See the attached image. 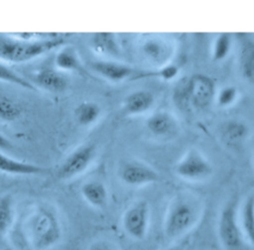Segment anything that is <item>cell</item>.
<instances>
[{"mask_svg": "<svg viewBox=\"0 0 254 250\" xmlns=\"http://www.w3.org/2000/svg\"><path fill=\"white\" fill-rule=\"evenodd\" d=\"M76 121L81 125H90L97 120L100 115V107L97 103L85 101L77 105L74 110Z\"/></svg>", "mask_w": 254, "mask_h": 250, "instance_id": "d6986e66", "label": "cell"}, {"mask_svg": "<svg viewBox=\"0 0 254 250\" xmlns=\"http://www.w3.org/2000/svg\"><path fill=\"white\" fill-rule=\"evenodd\" d=\"M120 178L128 186L140 187L158 182L160 175L143 163L130 162L122 167Z\"/></svg>", "mask_w": 254, "mask_h": 250, "instance_id": "9c48e42d", "label": "cell"}, {"mask_svg": "<svg viewBox=\"0 0 254 250\" xmlns=\"http://www.w3.org/2000/svg\"><path fill=\"white\" fill-rule=\"evenodd\" d=\"M216 232L223 250H253V244L246 239L240 228L234 201H229L222 208L217 220Z\"/></svg>", "mask_w": 254, "mask_h": 250, "instance_id": "277c9868", "label": "cell"}, {"mask_svg": "<svg viewBox=\"0 0 254 250\" xmlns=\"http://www.w3.org/2000/svg\"><path fill=\"white\" fill-rule=\"evenodd\" d=\"M177 71H178V68L176 66H168V67L163 68L159 72V75L168 79V78H172L173 76H175L177 74Z\"/></svg>", "mask_w": 254, "mask_h": 250, "instance_id": "f546056e", "label": "cell"}, {"mask_svg": "<svg viewBox=\"0 0 254 250\" xmlns=\"http://www.w3.org/2000/svg\"><path fill=\"white\" fill-rule=\"evenodd\" d=\"M91 45L97 53L117 56L120 54L119 46L112 33H96L91 38Z\"/></svg>", "mask_w": 254, "mask_h": 250, "instance_id": "e0dca14e", "label": "cell"}, {"mask_svg": "<svg viewBox=\"0 0 254 250\" xmlns=\"http://www.w3.org/2000/svg\"><path fill=\"white\" fill-rule=\"evenodd\" d=\"M0 80L22 86L30 90H36L37 88L32 82L28 81L27 79L16 73L14 70L3 64L2 62H0Z\"/></svg>", "mask_w": 254, "mask_h": 250, "instance_id": "603a6c76", "label": "cell"}, {"mask_svg": "<svg viewBox=\"0 0 254 250\" xmlns=\"http://www.w3.org/2000/svg\"><path fill=\"white\" fill-rule=\"evenodd\" d=\"M150 224V207L146 200L141 199L130 205L122 216V227L125 233L134 240L146 237Z\"/></svg>", "mask_w": 254, "mask_h": 250, "instance_id": "5b68a950", "label": "cell"}, {"mask_svg": "<svg viewBox=\"0 0 254 250\" xmlns=\"http://www.w3.org/2000/svg\"><path fill=\"white\" fill-rule=\"evenodd\" d=\"M24 234L34 250L54 248L63 238V226L59 215L50 206H37L25 220Z\"/></svg>", "mask_w": 254, "mask_h": 250, "instance_id": "6da1fadb", "label": "cell"}, {"mask_svg": "<svg viewBox=\"0 0 254 250\" xmlns=\"http://www.w3.org/2000/svg\"><path fill=\"white\" fill-rule=\"evenodd\" d=\"M237 97V90L233 86H226L222 88L217 95V103L219 106H229Z\"/></svg>", "mask_w": 254, "mask_h": 250, "instance_id": "484cf974", "label": "cell"}, {"mask_svg": "<svg viewBox=\"0 0 254 250\" xmlns=\"http://www.w3.org/2000/svg\"><path fill=\"white\" fill-rule=\"evenodd\" d=\"M144 51L149 57L153 59H158V57L161 56V47L154 41L147 42L144 46Z\"/></svg>", "mask_w": 254, "mask_h": 250, "instance_id": "f1b7e54d", "label": "cell"}, {"mask_svg": "<svg viewBox=\"0 0 254 250\" xmlns=\"http://www.w3.org/2000/svg\"><path fill=\"white\" fill-rule=\"evenodd\" d=\"M254 197L249 195L242 204L240 211H237L238 222L246 239L253 244L254 242Z\"/></svg>", "mask_w": 254, "mask_h": 250, "instance_id": "5bb4252c", "label": "cell"}, {"mask_svg": "<svg viewBox=\"0 0 254 250\" xmlns=\"http://www.w3.org/2000/svg\"><path fill=\"white\" fill-rule=\"evenodd\" d=\"M22 113L21 106L7 96H0V118L5 121H14Z\"/></svg>", "mask_w": 254, "mask_h": 250, "instance_id": "7402d4cb", "label": "cell"}, {"mask_svg": "<svg viewBox=\"0 0 254 250\" xmlns=\"http://www.w3.org/2000/svg\"><path fill=\"white\" fill-rule=\"evenodd\" d=\"M154 97L147 90H138L129 94L125 99V109L130 114H141L151 108Z\"/></svg>", "mask_w": 254, "mask_h": 250, "instance_id": "9a60e30c", "label": "cell"}, {"mask_svg": "<svg viewBox=\"0 0 254 250\" xmlns=\"http://www.w3.org/2000/svg\"><path fill=\"white\" fill-rule=\"evenodd\" d=\"M14 219L13 199L9 194L0 196V235H5L12 226Z\"/></svg>", "mask_w": 254, "mask_h": 250, "instance_id": "ffe728a7", "label": "cell"}, {"mask_svg": "<svg viewBox=\"0 0 254 250\" xmlns=\"http://www.w3.org/2000/svg\"><path fill=\"white\" fill-rule=\"evenodd\" d=\"M95 155L93 144H83L72 151L58 169V178L69 180L84 172Z\"/></svg>", "mask_w": 254, "mask_h": 250, "instance_id": "52a82bcc", "label": "cell"}, {"mask_svg": "<svg viewBox=\"0 0 254 250\" xmlns=\"http://www.w3.org/2000/svg\"><path fill=\"white\" fill-rule=\"evenodd\" d=\"M244 129L245 128L241 124H237V123L230 124L226 130L227 136L231 140H237L244 135V133H245Z\"/></svg>", "mask_w": 254, "mask_h": 250, "instance_id": "83f0119b", "label": "cell"}, {"mask_svg": "<svg viewBox=\"0 0 254 250\" xmlns=\"http://www.w3.org/2000/svg\"><path fill=\"white\" fill-rule=\"evenodd\" d=\"M90 67L95 72L111 81H121L133 74L134 71L127 64L110 61L92 62H90Z\"/></svg>", "mask_w": 254, "mask_h": 250, "instance_id": "30bf717a", "label": "cell"}, {"mask_svg": "<svg viewBox=\"0 0 254 250\" xmlns=\"http://www.w3.org/2000/svg\"><path fill=\"white\" fill-rule=\"evenodd\" d=\"M81 195L91 206L102 209L108 201V193L106 187L99 181H89L82 185Z\"/></svg>", "mask_w": 254, "mask_h": 250, "instance_id": "8fae6325", "label": "cell"}, {"mask_svg": "<svg viewBox=\"0 0 254 250\" xmlns=\"http://www.w3.org/2000/svg\"><path fill=\"white\" fill-rule=\"evenodd\" d=\"M1 250H12L10 247H6V248H3V249H1Z\"/></svg>", "mask_w": 254, "mask_h": 250, "instance_id": "d6a6232c", "label": "cell"}, {"mask_svg": "<svg viewBox=\"0 0 254 250\" xmlns=\"http://www.w3.org/2000/svg\"><path fill=\"white\" fill-rule=\"evenodd\" d=\"M86 250H120L114 243L108 240H95Z\"/></svg>", "mask_w": 254, "mask_h": 250, "instance_id": "4316f807", "label": "cell"}, {"mask_svg": "<svg viewBox=\"0 0 254 250\" xmlns=\"http://www.w3.org/2000/svg\"><path fill=\"white\" fill-rule=\"evenodd\" d=\"M231 47V36L227 33L220 34L213 45V59L215 61L223 60Z\"/></svg>", "mask_w": 254, "mask_h": 250, "instance_id": "d4e9b609", "label": "cell"}, {"mask_svg": "<svg viewBox=\"0 0 254 250\" xmlns=\"http://www.w3.org/2000/svg\"><path fill=\"white\" fill-rule=\"evenodd\" d=\"M166 250H185L182 246H179V245H174V246H172V247H169V248H167Z\"/></svg>", "mask_w": 254, "mask_h": 250, "instance_id": "1f68e13d", "label": "cell"}, {"mask_svg": "<svg viewBox=\"0 0 254 250\" xmlns=\"http://www.w3.org/2000/svg\"><path fill=\"white\" fill-rule=\"evenodd\" d=\"M148 129L157 136H164L175 129V120L168 112H155L147 120Z\"/></svg>", "mask_w": 254, "mask_h": 250, "instance_id": "2e32d148", "label": "cell"}, {"mask_svg": "<svg viewBox=\"0 0 254 250\" xmlns=\"http://www.w3.org/2000/svg\"><path fill=\"white\" fill-rule=\"evenodd\" d=\"M56 64L64 70H81L82 66L73 49L64 48L56 57Z\"/></svg>", "mask_w": 254, "mask_h": 250, "instance_id": "44dd1931", "label": "cell"}, {"mask_svg": "<svg viewBox=\"0 0 254 250\" xmlns=\"http://www.w3.org/2000/svg\"><path fill=\"white\" fill-rule=\"evenodd\" d=\"M175 173L184 180L197 182L212 174L210 163L196 149H190L175 166Z\"/></svg>", "mask_w": 254, "mask_h": 250, "instance_id": "8992f818", "label": "cell"}, {"mask_svg": "<svg viewBox=\"0 0 254 250\" xmlns=\"http://www.w3.org/2000/svg\"><path fill=\"white\" fill-rule=\"evenodd\" d=\"M188 82H189V78L184 77L177 83L176 87L174 88L173 98L175 103L181 110H186L190 105Z\"/></svg>", "mask_w": 254, "mask_h": 250, "instance_id": "cb8c5ba5", "label": "cell"}, {"mask_svg": "<svg viewBox=\"0 0 254 250\" xmlns=\"http://www.w3.org/2000/svg\"><path fill=\"white\" fill-rule=\"evenodd\" d=\"M202 215V203L194 195L180 193L170 202L164 219V233L170 240H178L190 232Z\"/></svg>", "mask_w": 254, "mask_h": 250, "instance_id": "7a4b0ae2", "label": "cell"}, {"mask_svg": "<svg viewBox=\"0 0 254 250\" xmlns=\"http://www.w3.org/2000/svg\"><path fill=\"white\" fill-rule=\"evenodd\" d=\"M12 147V144L8 141V139L0 133V149L2 150H8Z\"/></svg>", "mask_w": 254, "mask_h": 250, "instance_id": "4dcf8cb0", "label": "cell"}, {"mask_svg": "<svg viewBox=\"0 0 254 250\" xmlns=\"http://www.w3.org/2000/svg\"><path fill=\"white\" fill-rule=\"evenodd\" d=\"M240 68L245 79L253 81V64H254V45L252 40L245 39L241 45L240 51Z\"/></svg>", "mask_w": 254, "mask_h": 250, "instance_id": "ac0fdd59", "label": "cell"}, {"mask_svg": "<svg viewBox=\"0 0 254 250\" xmlns=\"http://www.w3.org/2000/svg\"><path fill=\"white\" fill-rule=\"evenodd\" d=\"M64 43L63 38L21 40L0 35V59L11 62H23L44 55Z\"/></svg>", "mask_w": 254, "mask_h": 250, "instance_id": "3957f363", "label": "cell"}, {"mask_svg": "<svg viewBox=\"0 0 254 250\" xmlns=\"http://www.w3.org/2000/svg\"><path fill=\"white\" fill-rule=\"evenodd\" d=\"M0 171L14 175H37L45 172V169L34 164L12 159L0 153Z\"/></svg>", "mask_w": 254, "mask_h": 250, "instance_id": "4fadbf2b", "label": "cell"}, {"mask_svg": "<svg viewBox=\"0 0 254 250\" xmlns=\"http://www.w3.org/2000/svg\"><path fill=\"white\" fill-rule=\"evenodd\" d=\"M190 105L202 109L210 105L215 94L213 80L204 74H194L188 82Z\"/></svg>", "mask_w": 254, "mask_h": 250, "instance_id": "ba28073f", "label": "cell"}, {"mask_svg": "<svg viewBox=\"0 0 254 250\" xmlns=\"http://www.w3.org/2000/svg\"><path fill=\"white\" fill-rule=\"evenodd\" d=\"M34 81L41 88L51 92H62L67 86V79L65 76L52 68L40 70L36 74Z\"/></svg>", "mask_w": 254, "mask_h": 250, "instance_id": "7c38bea8", "label": "cell"}]
</instances>
